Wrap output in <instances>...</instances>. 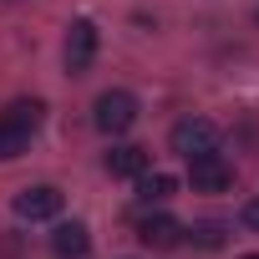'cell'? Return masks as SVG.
I'll return each mask as SVG.
<instances>
[{"instance_id": "6da1fadb", "label": "cell", "mask_w": 259, "mask_h": 259, "mask_svg": "<svg viewBox=\"0 0 259 259\" xmlns=\"http://www.w3.org/2000/svg\"><path fill=\"white\" fill-rule=\"evenodd\" d=\"M168 148L178 153V158H208V153H219V127L208 122V117H183V122H173V133H168Z\"/></svg>"}, {"instance_id": "8992f818", "label": "cell", "mask_w": 259, "mask_h": 259, "mask_svg": "<svg viewBox=\"0 0 259 259\" xmlns=\"http://www.w3.org/2000/svg\"><path fill=\"white\" fill-rule=\"evenodd\" d=\"M138 239H143V249H173L183 239V224L168 213H148V219H138Z\"/></svg>"}, {"instance_id": "52a82bcc", "label": "cell", "mask_w": 259, "mask_h": 259, "mask_svg": "<svg viewBox=\"0 0 259 259\" xmlns=\"http://www.w3.org/2000/svg\"><path fill=\"white\" fill-rule=\"evenodd\" d=\"M51 249L61 254V259H81L87 249H92V234H87V224H56V234H51Z\"/></svg>"}, {"instance_id": "9c48e42d", "label": "cell", "mask_w": 259, "mask_h": 259, "mask_svg": "<svg viewBox=\"0 0 259 259\" xmlns=\"http://www.w3.org/2000/svg\"><path fill=\"white\" fill-rule=\"evenodd\" d=\"M178 193V178H168V173H138V198L143 203H168Z\"/></svg>"}, {"instance_id": "30bf717a", "label": "cell", "mask_w": 259, "mask_h": 259, "mask_svg": "<svg viewBox=\"0 0 259 259\" xmlns=\"http://www.w3.org/2000/svg\"><path fill=\"white\" fill-rule=\"evenodd\" d=\"M26 143H31V133H26L21 122H11L6 112H0V163L21 158V153H26Z\"/></svg>"}, {"instance_id": "7c38bea8", "label": "cell", "mask_w": 259, "mask_h": 259, "mask_svg": "<svg viewBox=\"0 0 259 259\" xmlns=\"http://www.w3.org/2000/svg\"><path fill=\"white\" fill-rule=\"evenodd\" d=\"M188 239H193L198 249H224V239H229V229H224L219 219H203V224H193V229H188Z\"/></svg>"}, {"instance_id": "277c9868", "label": "cell", "mask_w": 259, "mask_h": 259, "mask_svg": "<svg viewBox=\"0 0 259 259\" xmlns=\"http://www.w3.org/2000/svg\"><path fill=\"white\" fill-rule=\"evenodd\" d=\"M56 213H61V188L36 183V188H21V193H16V219L46 224V219H56Z\"/></svg>"}, {"instance_id": "7a4b0ae2", "label": "cell", "mask_w": 259, "mask_h": 259, "mask_svg": "<svg viewBox=\"0 0 259 259\" xmlns=\"http://www.w3.org/2000/svg\"><path fill=\"white\" fill-rule=\"evenodd\" d=\"M133 122H138V97L133 92H102L97 97V127L107 138H122Z\"/></svg>"}, {"instance_id": "3957f363", "label": "cell", "mask_w": 259, "mask_h": 259, "mask_svg": "<svg viewBox=\"0 0 259 259\" xmlns=\"http://www.w3.org/2000/svg\"><path fill=\"white\" fill-rule=\"evenodd\" d=\"M61 56H66V71L81 76V71L97 61V26H92V21H71V26H66V46H61Z\"/></svg>"}, {"instance_id": "8fae6325", "label": "cell", "mask_w": 259, "mask_h": 259, "mask_svg": "<svg viewBox=\"0 0 259 259\" xmlns=\"http://www.w3.org/2000/svg\"><path fill=\"white\" fill-rule=\"evenodd\" d=\"M6 117H11V122H21L26 133H36L41 117H46V102H41V97H16V102L6 107Z\"/></svg>"}, {"instance_id": "ba28073f", "label": "cell", "mask_w": 259, "mask_h": 259, "mask_svg": "<svg viewBox=\"0 0 259 259\" xmlns=\"http://www.w3.org/2000/svg\"><path fill=\"white\" fill-rule=\"evenodd\" d=\"M107 173H112V178H138V173H148V148H133V143L112 148V153H107Z\"/></svg>"}, {"instance_id": "4fadbf2b", "label": "cell", "mask_w": 259, "mask_h": 259, "mask_svg": "<svg viewBox=\"0 0 259 259\" xmlns=\"http://www.w3.org/2000/svg\"><path fill=\"white\" fill-rule=\"evenodd\" d=\"M244 224L259 234V198H249V203H244Z\"/></svg>"}, {"instance_id": "5b68a950", "label": "cell", "mask_w": 259, "mask_h": 259, "mask_svg": "<svg viewBox=\"0 0 259 259\" xmlns=\"http://www.w3.org/2000/svg\"><path fill=\"white\" fill-rule=\"evenodd\" d=\"M188 183H193V193H224L234 183V168L219 153H208V158H193L188 163Z\"/></svg>"}, {"instance_id": "5bb4252c", "label": "cell", "mask_w": 259, "mask_h": 259, "mask_svg": "<svg viewBox=\"0 0 259 259\" xmlns=\"http://www.w3.org/2000/svg\"><path fill=\"white\" fill-rule=\"evenodd\" d=\"M244 259H259V254H244Z\"/></svg>"}]
</instances>
